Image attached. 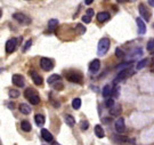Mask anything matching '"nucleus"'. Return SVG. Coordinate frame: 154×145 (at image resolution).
<instances>
[{
    "label": "nucleus",
    "mask_w": 154,
    "mask_h": 145,
    "mask_svg": "<svg viewBox=\"0 0 154 145\" xmlns=\"http://www.w3.org/2000/svg\"><path fill=\"white\" fill-rule=\"evenodd\" d=\"M61 76H58V74H51L50 77H48V80H47V82L49 85H54L55 82L57 81H60L61 80Z\"/></svg>",
    "instance_id": "nucleus-23"
},
{
    "label": "nucleus",
    "mask_w": 154,
    "mask_h": 145,
    "mask_svg": "<svg viewBox=\"0 0 154 145\" xmlns=\"http://www.w3.org/2000/svg\"><path fill=\"white\" fill-rule=\"evenodd\" d=\"M57 25H58V21L55 20V18H51V20L48 21V29H49L50 31H54L57 28Z\"/></svg>",
    "instance_id": "nucleus-25"
},
{
    "label": "nucleus",
    "mask_w": 154,
    "mask_h": 145,
    "mask_svg": "<svg viewBox=\"0 0 154 145\" xmlns=\"http://www.w3.org/2000/svg\"><path fill=\"white\" fill-rule=\"evenodd\" d=\"M41 136L46 142H53V135L47 129H41Z\"/></svg>",
    "instance_id": "nucleus-17"
},
{
    "label": "nucleus",
    "mask_w": 154,
    "mask_h": 145,
    "mask_svg": "<svg viewBox=\"0 0 154 145\" xmlns=\"http://www.w3.org/2000/svg\"><path fill=\"white\" fill-rule=\"evenodd\" d=\"M132 65V62H126V63H120L119 65H116V70H121V71H123V70H127V69H130Z\"/></svg>",
    "instance_id": "nucleus-24"
},
{
    "label": "nucleus",
    "mask_w": 154,
    "mask_h": 145,
    "mask_svg": "<svg viewBox=\"0 0 154 145\" xmlns=\"http://www.w3.org/2000/svg\"><path fill=\"white\" fill-rule=\"evenodd\" d=\"M31 45H32V40L30 39V40H28V41L25 42V46H24V48H23V51H26V50L31 47Z\"/></svg>",
    "instance_id": "nucleus-34"
},
{
    "label": "nucleus",
    "mask_w": 154,
    "mask_h": 145,
    "mask_svg": "<svg viewBox=\"0 0 154 145\" xmlns=\"http://www.w3.org/2000/svg\"><path fill=\"white\" fill-rule=\"evenodd\" d=\"M122 112V107L121 105H119V104H116V105L113 106L112 109L110 110V114L112 117H118V116H120Z\"/></svg>",
    "instance_id": "nucleus-15"
},
{
    "label": "nucleus",
    "mask_w": 154,
    "mask_h": 145,
    "mask_svg": "<svg viewBox=\"0 0 154 145\" xmlns=\"http://www.w3.org/2000/svg\"><path fill=\"white\" fill-rule=\"evenodd\" d=\"M91 2H93V0H87V1H86V4H87V5H90Z\"/></svg>",
    "instance_id": "nucleus-40"
},
{
    "label": "nucleus",
    "mask_w": 154,
    "mask_h": 145,
    "mask_svg": "<svg viewBox=\"0 0 154 145\" xmlns=\"http://www.w3.org/2000/svg\"><path fill=\"white\" fill-rule=\"evenodd\" d=\"M136 23H137V26H138V33L139 34L146 33V25H145V23H144V21L140 17L136 18Z\"/></svg>",
    "instance_id": "nucleus-14"
},
{
    "label": "nucleus",
    "mask_w": 154,
    "mask_h": 145,
    "mask_svg": "<svg viewBox=\"0 0 154 145\" xmlns=\"http://www.w3.org/2000/svg\"><path fill=\"white\" fill-rule=\"evenodd\" d=\"M54 145H61V144H58V143H54Z\"/></svg>",
    "instance_id": "nucleus-41"
},
{
    "label": "nucleus",
    "mask_w": 154,
    "mask_h": 145,
    "mask_svg": "<svg viewBox=\"0 0 154 145\" xmlns=\"http://www.w3.org/2000/svg\"><path fill=\"white\" fill-rule=\"evenodd\" d=\"M154 49V38L151 39L147 44V50H153Z\"/></svg>",
    "instance_id": "nucleus-35"
},
{
    "label": "nucleus",
    "mask_w": 154,
    "mask_h": 145,
    "mask_svg": "<svg viewBox=\"0 0 154 145\" xmlns=\"http://www.w3.org/2000/svg\"><path fill=\"white\" fill-rule=\"evenodd\" d=\"M149 5L151 7H154V0H149Z\"/></svg>",
    "instance_id": "nucleus-38"
},
{
    "label": "nucleus",
    "mask_w": 154,
    "mask_h": 145,
    "mask_svg": "<svg viewBox=\"0 0 154 145\" xmlns=\"http://www.w3.org/2000/svg\"><path fill=\"white\" fill-rule=\"evenodd\" d=\"M8 94H9V97H11V98H17V97L20 96V91L17 89H11Z\"/></svg>",
    "instance_id": "nucleus-30"
},
{
    "label": "nucleus",
    "mask_w": 154,
    "mask_h": 145,
    "mask_svg": "<svg viewBox=\"0 0 154 145\" xmlns=\"http://www.w3.org/2000/svg\"><path fill=\"white\" fill-rule=\"evenodd\" d=\"M80 128H81V130H87L89 128V122L87 120H82L80 122Z\"/></svg>",
    "instance_id": "nucleus-32"
},
{
    "label": "nucleus",
    "mask_w": 154,
    "mask_h": 145,
    "mask_svg": "<svg viewBox=\"0 0 154 145\" xmlns=\"http://www.w3.org/2000/svg\"><path fill=\"white\" fill-rule=\"evenodd\" d=\"M138 11H139V15L142 17V20L146 21V22H149V20H151V13H149V8L144 5V4H139V6H138Z\"/></svg>",
    "instance_id": "nucleus-4"
},
{
    "label": "nucleus",
    "mask_w": 154,
    "mask_h": 145,
    "mask_svg": "<svg viewBox=\"0 0 154 145\" xmlns=\"http://www.w3.org/2000/svg\"><path fill=\"white\" fill-rule=\"evenodd\" d=\"M116 133H119V134H122V133H125V130H126L125 119H123L122 117H120L116 121Z\"/></svg>",
    "instance_id": "nucleus-9"
},
{
    "label": "nucleus",
    "mask_w": 154,
    "mask_h": 145,
    "mask_svg": "<svg viewBox=\"0 0 154 145\" xmlns=\"http://www.w3.org/2000/svg\"><path fill=\"white\" fill-rule=\"evenodd\" d=\"M112 91H113V89H112V87L110 85H105L104 88H103V91H102V95L104 97H110L112 95Z\"/></svg>",
    "instance_id": "nucleus-20"
},
{
    "label": "nucleus",
    "mask_w": 154,
    "mask_h": 145,
    "mask_svg": "<svg viewBox=\"0 0 154 145\" xmlns=\"http://www.w3.org/2000/svg\"><path fill=\"white\" fill-rule=\"evenodd\" d=\"M11 80H13V84L15 85L16 87H18V88L24 87V84H25L24 82V77L21 76V74H14Z\"/></svg>",
    "instance_id": "nucleus-8"
},
{
    "label": "nucleus",
    "mask_w": 154,
    "mask_h": 145,
    "mask_svg": "<svg viewBox=\"0 0 154 145\" xmlns=\"http://www.w3.org/2000/svg\"><path fill=\"white\" fill-rule=\"evenodd\" d=\"M13 18L17 21L18 23H21V24H25V25H28L31 23V18L29 16H26L25 14H23V13H15L14 15H13Z\"/></svg>",
    "instance_id": "nucleus-5"
},
{
    "label": "nucleus",
    "mask_w": 154,
    "mask_h": 145,
    "mask_svg": "<svg viewBox=\"0 0 154 145\" xmlns=\"http://www.w3.org/2000/svg\"><path fill=\"white\" fill-rule=\"evenodd\" d=\"M147 62H149V58H143V60H140V61L137 63L136 69H137V70H142V69H144V67L146 66Z\"/></svg>",
    "instance_id": "nucleus-27"
},
{
    "label": "nucleus",
    "mask_w": 154,
    "mask_h": 145,
    "mask_svg": "<svg viewBox=\"0 0 154 145\" xmlns=\"http://www.w3.org/2000/svg\"><path fill=\"white\" fill-rule=\"evenodd\" d=\"M116 56L118 58H122V57H125V53L121 50V48H116Z\"/></svg>",
    "instance_id": "nucleus-33"
},
{
    "label": "nucleus",
    "mask_w": 154,
    "mask_h": 145,
    "mask_svg": "<svg viewBox=\"0 0 154 145\" xmlns=\"http://www.w3.org/2000/svg\"><path fill=\"white\" fill-rule=\"evenodd\" d=\"M95 135L98 137V138H103L105 136V131L103 127L100 126V125H96L95 126Z\"/></svg>",
    "instance_id": "nucleus-19"
},
{
    "label": "nucleus",
    "mask_w": 154,
    "mask_h": 145,
    "mask_svg": "<svg viewBox=\"0 0 154 145\" xmlns=\"http://www.w3.org/2000/svg\"><path fill=\"white\" fill-rule=\"evenodd\" d=\"M53 87H54V89H56V90H63L64 89V85L62 84L61 81H57V82H55V84L53 85Z\"/></svg>",
    "instance_id": "nucleus-31"
},
{
    "label": "nucleus",
    "mask_w": 154,
    "mask_h": 145,
    "mask_svg": "<svg viewBox=\"0 0 154 145\" xmlns=\"http://www.w3.org/2000/svg\"><path fill=\"white\" fill-rule=\"evenodd\" d=\"M40 66L42 67V70H45V71H50L54 67V62L51 58H48V57H41Z\"/></svg>",
    "instance_id": "nucleus-6"
},
{
    "label": "nucleus",
    "mask_w": 154,
    "mask_h": 145,
    "mask_svg": "<svg viewBox=\"0 0 154 145\" xmlns=\"http://www.w3.org/2000/svg\"><path fill=\"white\" fill-rule=\"evenodd\" d=\"M34 121H35V123H37L38 126H44L45 117L42 116V114H40V113H37V114L34 116Z\"/></svg>",
    "instance_id": "nucleus-22"
},
{
    "label": "nucleus",
    "mask_w": 154,
    "mask_h": 145,
    "mask_svg": "<svg viewBox=\"0 0 154 145\" xmlns=\"http://www.w3.org/2000/svg\"><path fill=\"white\" fill-rule=\"evenodd\" d=\"M90 21H91V17H89L88 15H83L82 16V22H85L86 24L90 23Z\"/></svg>",
    "instance_id": "nucleus-36"
},
{
    "label": "nucleus",
    "mask_w": 154,
    "mask_h": 145,
    "mask_svg": "<svg viewBox=\"0 0 154 145\" xmlns=\"http://www.w3.org/2000/svg\"><path fill=\"white\" fill-rule=\"evenodd\" d=\"M21 128H22L24 131L29 133V131L32 130V126H31V123L29 122L28 120H23L22 122H21Z\"/></svg>",
    "instance_id": "nucleus-21"
},
{
    "label": "nucleus",
    "mask_w": 154,
    "mask_h": 145,
    "mask_svg": "<svg viewBox=\"0 0 154 145\" xmlns=\"http://www.w3.org/2000/svg\"><path fill=\"white\" fill-rule=\"evenodd\" d=\"M110 46H111V41L109 38H102L99 40L98 46H97V54L99 56H104L109 49H110Z\"/></svg>",
    "instance_id": "nucleus-2"
},
{
    "label": "nucleus",
    "mask_w": 154,
    "mask_h": 145,
    "mask_svg": "<svg viewBox=\"0 0 154 145\" xmlns=\"http://www.w3.org/2000/svg\"><path fill=\"white\" fill-rule=\"evenodd\" d=\"M86 15H88L89 17H93L94 15H95V11H94V9L89 8V9H87V11H86Z\"/></svg>",
    "instance_id": "nucleus-37"
},
{
    "label": "nucleus",
    "mask_w": 154,
    "mask_h": 145,
    "mask_svg": "<svg viewBox=\"0 0 154 145\" xmlns=\"http://www.w3.org/2000/svg\"><path fill=\"white\" fill-rule=\"evenodd\" d=\"M18 110H20V112L23 113V114H30V113H31V107H30V105L25 104V103H21V104L18 105Z\"/></svg>",
    "instance_id": "nucleus-16"
},
{
    "label": "nucleus",
    "mask_w": 154,
    "mask_h": 145,
    "mask_svg": "<svg viewBox=\"0 0 154 145\" xmlns=\"http://www.w3.org/2000/svg\"><path fill=\"white\" fill-rule=\"evenodd\" d=\"M66 79H67L69 81L73 82V84L82 85V82H83V77L78 72H69L66 74Z\"/></svg>",
    "instance_id": "nucleus-3"
},
{
    "label": "nucleus",
    "mask_w": 154,
    "mask_h": 145,
    "mask_svg": "<svg viewBox=\"0 0 154 145\" xmlns=\"http://www.w3.org/2000/svg\"><path fill=\"white\" fill-rule=\"evenodd\" d=\"M114 105H116V103H114V100H113V98H107V100H105V106H106L107 109L111 110Z\"/></svg>",
    "instance_id": "nucleus-28"
},
{
    "label": "nucleus",
    "mask_w": 154,
    "mask_h": 145,
    "mask_svg": "<svg viewBox=\"0 0 154 145\" xmlns=\"http://www.w3.org/2000/svg\"><path fill=\"white\" fill-rule=\"evenodd\" d=\"M96 18H97V21H98L99 23H104L111 18V14L107 13V11H100V13L97 14Z\"/></svg>",
    "instance_id": "nucleus-13"
},
{
    "label": "nucleus",
    "mask_w": 154,
    "mask_h": 145,
    "mask_svg": "<svg viewBox=\"0 0 154 145\" xmlns=\"http://www.w3.org/2000/svg\"><path fill=\"white\" fill-rule=\"evenodd\" d=\"M16 45H17V40L15 39V38H11V39H9L7 42H6V53L7 54H11L14 50H15V48H16Z\"/></svg>",
    "instance_id": "nucleus-7"
},
{
    "label": "nucleus",
    "mask_w": 154,
    "mask_h": 145,
    "mask_svg": "<svg viewBox=\"0 0 154 145\" xmlns=\"http://www.w3.org/2000/svg\"><path fill=\"white\" fill-rule=\"evenodd\" d=\"M99 69H100V62L97 58L91 61V63L89 64V71H90V73H97L99 71Z\"/></svg>",
    "instance_id": "nucleus-11"
},
{
    "label": "nucleus",
    "mask_w": 154,
    "mask_h": 145,
    "mask_svg": "<svg viewBox=\"0 0 154 145\" xmlns=\"http://www.w3.org/2000/svg\"><path fill=\"white\" fill-rule=\"evenodd\" d=\"M132 72L130 69H127V70H123V71H121V72H119V74H118V77L116 78V81H114V84H116L118 81H120V80H123V79L128 78L129 76H131Z\"/></svg>",
    "instance_id": "nucleus-12"
},
{
    "label": "nucleus",
    "mask_w": 154,
    "mask_h": 145,
    "mask_svg": "<svg viewBox=\"0 0 154 145\" xmlns=\"http://www.w3.org/2000/svg\"><path fill=\"white\" fill-rule=\"evenodd\" d=\"M75 30H77L78 34H85V32H86V28H85V25H81V24H77Z\"/></svg>",
    "instance_id": "nucleus-29"
},
{
    "label": "nucleus",
    "mask_w": 154,
    "mask_h": 145,
    "mask_svg": "<svg viewBox=\"0 0 154 145\" xmlns=\"http://www.w3.org/2000/svg\"><path fill=\"white\" fill-rule=\"evenodd\" d=\"M72 107H73L74 110H79V109L81 107V100H80L79 97L73 98V100H72Z\"/></svg>",
    "instance_id": "nucleus-26"
},
{
    "label": "nucleus",
    "mask_w": 154,
    "mask_h": 145,
    "mask_svg": "<svg viewBox=\"0 0 154 145\" xmlns=\"http://www.w3.org/2000/svg\"><path fill=\"white\" fill-rule=\"evenodd\" d=\"M64 121H65L66 125L70 126V127H73V126L75 125V119H74V117L71 116V114H65V116H64Z\"/></svg>",
    "instance_id": "nucleus-18"
},
{
    "label": "nucleus",
    "mask_w": 154,
    "mask_h": 145,
    "mask_svg": "<svg viewBox=\"0 0 154 145\" xmlns=\"http://www.w3.org/2000/svg\"><path fill=\"white\" fill-rule=\"evenodd\" d=\"M9 109H11V110H14V103H11V104H9Z\"/></svg>",
    "instance_id": "nucleus-39"
},
{
    "label": "nucleus",
    "mask_w": 154,
    "mask_h": 145,
    "mask_svg": "<svg viewBox=\"0 0 154 145\" xmlns=\"http://www.w3.org/2000/svg\"><path fill=\"white\" fill-rule=\"evenodd\" d=\"M24 96L25 98L32 104V105H38L40 103V96L34 91V89L32 88H26L25 91H24Z\"/></svg>",
    "instance_id": "nucleus-1"
},
{
    "label": "nucleus",
    "mask_w": 154,
    "mask_h": 145,
    "mask_svg": "<svg viewBox=\"0 0 154 145\" xmlns=\"http://www.w3.org/2000/svg\"><path fill=\"white\" fill-rule=\"evenodd\" d=\"M30 74H31V78H32L33 84L37 85V86H41V85H42V82H44L42 77H41L37 71H31Z\"/></svg>",
    "instance_id": "nucleus-10"
}]
</instances>
